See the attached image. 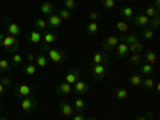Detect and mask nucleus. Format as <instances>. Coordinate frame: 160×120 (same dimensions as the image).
Listing matches in <instances>:
<instances>
[{
	"mask_svg": "<svg viewBox=\"0 0 160 120\" xmlns=\"http://www.w3.org/2000/svg\"><path fill=\"white\" fill-rule=\"evenodd\" d=\"M155 10H158L160 11V0H154V5H152Z\"/></svg>",
	"mask_w": 160,
	"mask_h": 120,
	"instance_id": "46",
	"label": "nucleus"
},
{
	"mask_svg": "<svg viewBox=\"0 0 160 120\" xmlns=\"http://www.w3.org/2000/svg\"><path fill=\"white\" fill-rule=\"evenodd\" d=\"M120 43V38L117 35H109V37H106L102 42H101V48L104 53H109L112 50H115V47Z\"/></svg>",
	"mask_w": 160,
	"mask_h": 120,
	"instance_id": "5",
	"label": "nucleus"
},
{
	"mask_svg": "<svg viewBox=\"0 0 160 120\" xmlns=\"http://www.w3.org/2000/svg\"><path fill=\"white\" fill-rule=\"evenodd\" d=\"M26 38H28V40H29V42H31L32 45H40V43H42V32H40V31H37V29H34V31L28 32Z\"/></svg>",
	"mask_w": 160,
	"mask_h": 120,
	"instance_id": "14",
	"label": "nucleus"
},
{
	"mask_svg": "<svg viewBox=\"0 0 160 120\" xmlns=\"http://www.w3.org/2000/svg\"><path fill=\"white\" fill-rule=\"evenodd\" d=\"M135 120H148V117H146V115H138Z\"/></svg>",
	"mask_w": 160,
	"mask_h": 120,
	"instance_id": "49",
	"label": "nucleus"
},
{
	"mask_svg": "<svg viewBox=\"0 0 160 120\" xmlns=\"http://www.w3.org/2000/svg\"><path fill=\"white\" fill-rule=\"evenodd\" d=\"M47 64H48V58L43 55V53H40V55L35 58V66H37V68H40V69H45Z\"/></svg>",
	"mask_w": 160,
	"mask_h": 120,
	"instance_id": "29",
	"label": "nucleus"
},
{
	"mask_svg": "<svg viewBox=\"0 0 160 120\" xmlns=\"http://www.w3.org/2000/svg\"><path fill=\"white\" fill-rule=\"evenodd\" d=\"M40 53L43 55L55 64H64L68 61V55L61 50V48H48V45H40Z\"/></svg>",
	"mask_w": 160,
	"mask_h": 120,
	"instance_id": "1",
	"label": "nucleus"
},
{
	"mask_svg": "<svg viewBox=\"0 0 160 120\" xmlns=\"http://www.w3.org/2000/svg\"><path fill=\"white\" fill-rule=\"evenodd\" d=\"M154 32H155V31L151 29L149 26H148V28H142L139 37H142V38H146V40H152V38H154Z\"/></svg>",
	"mask_w": 160,
	"mask_h": 120,
	"instance_id": "33",
	"label": "nucleus"
},
{
	"mask_svg": "<svg viewBox=\"0 0 160 120\" xmlns=\"http://www.w3.org/2000/svg\"><path fill=\"white\" fill-rule=\"evenodd\" d=\"M72 108H74L75 112H83L85 108H87V102H85V99H82V98H75Z\"/></svg>",
	"mask_w": 160,
	"mask_h": 120,
	"instance_id": "24",
	"label": "nucleus"
},
{
	"mask_svg": "<svg viewBox=\"0 0 160 120\" xmlns=\"http://www.w3.org/2000/svg\"><path fill=\"white\" fill-rule=\"evenodd\" d=\"M2 77H3V74H2V72H0V80H2Z\"/></svg>",
	"mask_w": 160,
	"mask_h": 120,
	"instance_id": "52",
	"label": "nucleus"
},
{
	"mask_svg": "<svg viewBox=\"0 0 160 120\" xmlns=\"http://www.w3.org/2000/svg\"><path fill=\"white\" fill-rule=\"evenodd\" d=\"M59 112H61L64 117H71V115L74 114V108H72V104H71L69 101L62 99V101L59 102Z\"/></svg>",
	"mask_w": 160,
	"mask_h": 120,
	"instance_id": "13",
	"label": "nucleus"
},
{
	"mask_svg": "<svg viewBox=\"0 0 160 120\" xmlns=\"http://www.w3.org/2000/svg\"><path fill=\"white\" fill-rule=\"evenodd\" d=\"M87 120H98V118H96V117H88Z\"/></svg>",
	"mask_w": 160,
	"mask_h": 120,
	"instance_id": "50",
	"label": "nucleus"
},
{
	"mask_svg": "<svg viewBox=\"0 0 160 120\" xmlns=\"http://www.w3.org/2000/svg\"><path fill=\"white\" fill-rule=\"evenodd\" d=\"M114 95H115V99H118V101H125L127 98H128V91L125 90V88H115L114 90Z\"/></svg>",
	"mask_w": 160,
	"mask_h": 120,
	"instance_id": "30",
	"label": "nucleus"
},
{
	"mask_svg": "<svg viewBox=\"0 0 160 120\" xmlns=\"http://www.w3.org/2000/svg\"><path fill=\"white\" fill-rule=\"evenodd\" d=\"M142 75L141 74H133V75H130V83L133 85V87H141V83H142Z\"/></svg>",
	"mask_w": 160,
	"mask_h": 120,
	"instance_id": "32",
	"label": "nucleus"
},
{
	"mask_svg": "<svg viewBox=\"0 0 160 120\" xmlns=\"http://www.w3.org/2000/svg\"><path fill=\"white\" fill-rule=\"evenodd\" d=\"M139 74L142 77H151V74H154V64H149V62L139 64Z\"/></svg>",
	"mask_w": 160,
	"mask_h": 120,
	"instance_id": "17",
	"label": "nucleus"
},
{
	"mask_svg": "<svg viewBox=\"0 0 160 120\" xmlns=\"http://www.w3.org/2000/svg\"><path fill=\"white\" fill-rule=\"evenodd\" d=\"M0 120H8L7 117H0Z\"/></svg>",
	"mask_w": 160,
	"mask_h": 120,
	"instance_id": "51",
	"label": "nucleus"
},
{
	"mask_svg": "<svg viewBox=\"0 0 160 120\" xmlns=\"http://www.w3.org/2000/svg\"><path fill=\"white\" fill-rule=\"evenodd\" d=\"M5 35H7V34H3V32H0V47H2V42H3V38H5Z\"/></svg>",
	"mask_w": 160,
	"mask_h": 120,
	"instance_id": "47",
	"label": "nucleus"
},
{
	"mask_svg": "<svg viewBox=\"0 0 160 120\" xmlns=\"http://www.w3.org/2000/svg\"><path fill=\"white\" fill-rule=\"evenodd\" d=\"M144 43L142 42H135V43H131V45H128V51L131 53V55H133V53H139V55H141V51H144Z\"/></svg>",
	"mask_w": 160,
	"mask_h": 120,
	"instance_id": "27",
	"label": "nucleus"
},
{
	"mask_svg": "<svg viewBox=\"0 0 160 120\" xmlns=\"http://www.w3.org/2000/svg\"><path fill=\"white\" fill-rule=\"evenodd\" d=\"M62 5L66 10H75L77 8V0H62Z\"/></svg>",
	"mask_w": 160,
	"mask_h": 120,
	"instance_id": "37",
	"label": "nucleus"
},
{
	"mask_svg": "<svg viewBox=\"0 0 160 120\" xmlns=\"http://www.w3.org/2000/svg\"><path fill=\"white\" fill-rule=\"evenodd\" d=\"M125 59H128V62H130L131 66H139V64L144 62V61H142V55H139V53H133V55L130 53Z\"/></svg>",
	"mask_w": 160,
	"mask_h": 120,
	"instance_id": "22",
	"label": "nucleus"
},
{
	"mask_svg": "<svg viewBox=\"0 0 160 120\" xmlns=\"http://www.w3.org/2000/svg\"><path fill=\"white\" fill-rule=\"evenodd\" d=\"M3 93H5V87L0 83V96H3Z\"/></svg>",
	"mask_w": 160,
	"mask_h": 120,
	"instance_id": "48",
	"label": "nucleus"
},
{
	"mask_svg": "<svg viewBox=\"0 0 160 120\" xmlns=\"http://www.w3.org/2000/svg\"><path fill=\"white\" fill-rule=\"evenodd\" d=\"M35 55H34V53H28V55H26V61H28V62H35Z\"/></svg>",
	"mask_w": 160,
	"mask_h": 120,
	"instance_id": "44",
	"label": "nucleus"
},
{
	"mask_svg": "<svg viewBox=\"0 0 160 120\" xmlns=\"http://www.w3.org/2000/svg\"><path fill=\"white\" fill-rule=\"evenodd\" d=\"M148 120H154V118H148Z\"/></svg>",
	"mask_w": 160,
	"mask_h": 120,
	"instance_id": "53",
	"label": "nucleus"
},
{
	"mask_svg": "<svg viewBox=\"0 0 160 120\" xmlns=\"http://www.w3.org/2000/svg\"><path fill=\"white\" fill-rule=\"evenodd\" d=\"M144 62H149V64H155L157 62V51L155 50H148L142 56Z\"/></svg>",
	"mask_w": 160,
	"mask_h": 120,
	"instance_id": "21",
	"label": "nucleus"
},
{
	"mask_svg": "<svg viewBox=\"0 0 160 120\" xmlns=\"http://www.w3.org/2000/svg\"><path fill=\"white\" fill-rule=\"evenodd\" d=\"M111 61L109 53H104V51H98L91 56V64H101V62H108Z\"/></svg>",
	"mask_w": 160,
	"mask_h": 120,
	"instance_id": "12",
	"label": "nucleus"
},
{
	"mask_svg": "<svg viewBox=\"0 0 160 120\" xmlns=\"http://www.w3.org/2000/svg\"><path fill=\"white\" fill-rule=\"evenodd\" d=\"M55 91L58 93L59 96H69L71 93H72V85L69 83H66V82H61L55 87Z\"/></svg>",
	"mask_w": 160,
	"mask_h": 120,
	"instance_id": "11",
	"label": "nucleus"
},
{
	"mask_svg": "<svg viewBox=\"0 0 160 120\" xmlns=\"http://www.w3.org/2000/svg\"><path fill=\"white\" fill-rule=\"evenodd\" d=\"M61 24H62V19L59 18L58 13H51L50 16H47V26L50 29H58L61 28Z\"/></svg>",
	"mask_w": 160,
	"mask_h": 120,
	"instance_id": "8",
	"label": "nucleus"
},
{
	"mask_svg": "<svg viewBox=\"0 0 160 120\" xmlns=\"http://www.w3.org/2000/svg\"><path fill=\"white\" fill-rule=\"evenodd\" d=\"M72 90L77 93V95H85V93H88V91H90V85L85 82V80L78 78L77 82L72 85Z\"/></svg>",
	"mask_w": 160,
	"mask_h": 120,
	"instance_id": "9",
	"label": "nucleus"
},
{
	"mask_svg": "<svg viewBox=\"0 0 160 120\" xmlns=\"http://www.w3.org/2000/svg\"><path fill=\"white\" fill-rule=\"evenodd\" d=\"M10 66H11V62H10L8 59L2 58V59H0V72H2V74L8 72V71H10Z\"/></svg>",
	"mask_w": 160,
	"mask_h": 120,
	"instance_id": "36",
	"label": "nucleus"
},
{
	"mask_svg": "<svg viewBox=\"0 0 160 120\" xmlns=\"http://www.w3.org/2000/svg\"><path fill=\"white\" fill-rule=\"evenodd\" d=\"M19 106H21V109H22L24 112H34V111L38 108V101H37L35 96L31 95V96H28V98H21Z\"/></svg>",
	"mask_w": 160,
	"mask_h": 120,
	"instance_id": "4",
	"label": "nucleus"
},
{
	"mask_svg": "<svg viewBox=\"0 0 160 120\" xmlns=\"http://www.w3.org/2000/svg\"><path fill=\"white\" fill-rule=\"evenodd\" d=\"M72 120H87V117L83 115V112H77V114H72Z\"/></svg>",
	"mask_w": 160,
	"mask_h": 120,
	"instance_id": "43",
	"label": "nucleus"
},
{
	"mask_svg": "<svg viewBox=\"0 0 160 120\" xmlns=\"http://www.w3.org/2000/svg\"><path fill=\"white\" fill-rule=\"evenodd\" d=\"M15 93L18 98H28L32 95V88L28 83H19L18 87H15Z\"/></svg>",
	"mask_w": 160,
	"mask_h": 120,
	"instance_id": "7",
	"label": "nucleus"
},
{
	"mask_svg": "<svg viewBox=\"0 0 160 120\" xmlns=\"http://www.w3.org/2000/svg\"><path fill=\"white\" fill-rule=\"evenodd\" d=\"M40 13H42L43 16H50L51 13H55V5L51 2H43L40 5Z\"/></svg>",
	"mask_w": 160,
	"mask_h": 120,
	"instance_id": "20",
	"label": "nucleus"
},
{
	"mask_svg": "<svg viewBox=\"0 0 160 120\" xmlns=\"http://www.w3.org/2000/svg\"><path fill=\"white\" fill-rule=\"evenodd\" d=\"M34 26H35V29L40 31V32H45L48 29V26H47V19L45 18H37L34 21Z\"/></svg>",
	"mask_w": 160,
	"mask_h": 120,
	"instance_id": "28",
	"label": "nucleus"
},
{
	"mask_svg": "<svg viewBox=\"0 0 160 120\" xmlns=\"http://www.w3.org/2000/svg\"><path fill=\"white\" fill-rule=\"evenodd\" d=\"M120 16H122L125 21H130V19H133V16H135V10H133L131 7H122L120 8Z\"/></svg>",
	"mask_w": 160,
	"mask_h": 120,
	"instance_id": "19",
	"label": "nucleus"
},
{
	"mask_svg": "<svg viewBox=\"0 0 160 120\" xmlns=\"http://www.w3.org/2000/svg\"><path fill=\"white\" fill-rule=\"evenodd\" d=\"M115 29H117L118 32H122V34H127V32H128V29H130V26H128L123 19H120V21H117V22H115Z\"/></svg>",
	"mask_w": 160,
	"mask_h": 120,
	"instance_id": "34",
	"label": "nucleus"
},
{
	"mask_svg": "<svg viewBox=\"0 0 160 120\" xmlns=\"http://www.w3.org/2000/svg\"><path fill=\"white\" fill-rule=\"evenodd\" d=\"M99 19V13L98 11H91L90 13V21H98Z\"/></svg>",
	"mask_w": 160,
	"mask_h": 120,
	"instance_id": "45",
	"label": "nucleus"
},
{
	"mask_svg": "<svg viewBox=\"0 0 160 120\" xmlns=\"http://www.w3.org/2000/svg\"><path fill=\"white\" fill-rule=\"evenodd\" d=\"M115 53H117V56H118V58L125 59V58L130 55V51H128V45H127V43H123V42H120V43L115 47Z\"/></svg>",
	"mask_w": 160,
	"mask_h": 120,
	"instance_id": "16",
	"label": "nucleus"
},
{
	"mask_svg": "<svg viewBox=\"0 0 160 120\" xmlns=\"http://www.w3.org/2000/svg\"><path fill=\"white\" fill-rule=\"evenodd\" d=\"M58 15H59V18H61L62 21H69V19H71V11H69V10H66V8L59 10V11H58Z\"/></svg>",
	"mask_w": 160,
	"mask_h": 120,
	"instance_id": "41",
	"label": "nucleus"
},
{
	"mask_svg": "<svg viewBox=\"0 0 160 120\" xmlns=\"http://www.w3.org/2000/svg\"><path fill=\"white\" fill-rule=\"evenodd\" d=\"M0 83H2L5 88H8V87H11V78H10V77H7V75H3V77H2V80H0Z\"/></svg>",
	"mask_w": 160,
	"mask_h": 120,
	"instance_id": "42",
	"label": "nucleus"
},
{
	"mask_svg": "<svg viewBox=\"0 0 160 120\" xmlns=\"http://www.w3.org/2000/svg\"><path fill=\"white\" fill-rule=\"evenodd\" d=\"M154 85H155V82L151 78V77H144L142 78V83H141V87L142 88H146V90H151V88H154Z\"/></svg>",
	"mask_w": 160,
	"mask_h": 120,
	"instance_id": "35",
	"label": "nucleus"
},
{
	"mask_svg": "<svg viewBox=\"0 0 160 120\" xmlns=\"http://www.w3.org/2000/svg\"><path fill=\"white\" fill-rule=\"evenodd\" d=\"M42 40L47 45H51V43H55L58 40V37H56V34L53 31H45V32H42Z\"/></svg>",
	"mask_w": 160,
	"mask_h": 120,
	"instance_id": "18",
	"label": "nucleus"
},
{
	"mask_svg": "<svg viewBox=\"0 0 160 120\" xmlns=\"http://www.w3.org/2000/svg\"><path fill=\"white\" fill-rule=\"evenodd\" d=\"M149 28L151 29H154V31H157L158 28H160V16H157V18H151L149 19Z\"/></svg>",
	"mask_w": 160,
	"mask_h": 120,
	"instance_id": "39",
	"label": "nucleus"
},
{
	"mask_svg": "<svg viewBox=\"0 0 160 120\" xmlns=\"http://www.w3.org/2000/svg\"><path fill=\"white\" fill-rule=\"evenodd\" d=\"M78 78H80V71H78V69H72V71H69L68 74H66L64 82L69 83V85H74Z\"/></svg>",
	"mask_w": 160,
	"mask_h": 120,
	"instance_id": "15",
	"label": "nucleus"
},
{
	"mask_svg": "<svg viewBox=\"0 0 160 120\" xmlns=\"http://www.w3.org/2000/svg\"><path fill=\"white\" fill-rule=\"evenodd\" d=\"M117 2H118V0H101V5H102L106 10H112Z\"/></svg>",
	"mask_w": 160,
	"mask_h": 120,
	"instance_id": "40",
	"label": "nucleus"
},
{
	"mask_svg": "<svg viewBox=\"0 0 160 120\" xmlns=\"http://www.w3.org/2000/svg\"><path fill=\"white\" fill-rule=\"evenodd\" d=\"M142 13H144V15L148 16L149 19H151V18H157V16H160V11H158V10H155V8H154L152 5H149V7H146Z\"/></svg>",
	"mask_w": 160,
	"mask_h": 120,
	"instance_id": "31",
	"label": "nucleus"
},
{
	"mask_svg": "<svg viewBox=\"0 0 160 120\" xmlns=\"http://www.w3.org/2000/svg\"><path fill=\"white\" fill-rule=\"evenodd\" d=\"M7 21V34L8 35H13V37H19L22 34V28L15 22V21H10V19H5Z\"/></svg>",
	"mask_w": 160,
	"mask_h": 120,
	"instance_id": "6",
	"label": "nucleus"
},
{
	"mask_svg": "<svg viewBox=\"0 0 160 120\" xmlns=\"http://www.w3.org/2000/svg\"><path fill=\"white\" fill-rule=\"evenodd\" d=\"M22 71H24L26 75H35L37 74V66H35V62H28L26 61L24 66H22Z\"/></svg>",
	"mask_w": 160,
	"mask_h": 120,
	"instance_id": "23",
	"label": "nucleus"
},
{
	"mask_svg": "<svg viewBox=\"0 0 160 120\" xmlns=\"http://www.w3.org/2000/svg\"><path fill=\"white\" fill-rule=\"evenodd\" d=\"M2 47L5 48V51L8 53H18V48H19V40L18 37H13V35H5L3 42H2Z\"/></svg>",
	"mask_w": 160,
	"mask_h": 120,
	"instance_id": "3",
	"label": "nucleus"
},
{
	"mask_svg": "<svg viewBox=\"0 0 160 120\" xmlns=\"http://www.w3.org/2000/svg\"><path fill=\"white\" fill-rule=\"evenodd\" d=\"M133 24L136 26V28H148V24H149V18L144 15V13H138L136 16H133Z\"/></svg>",
	"mask_w": 160,
	"mask_h": 120,
	"instance_id": "10",
	"label": "nucleus"
},
{
	"mask_svg": "<svg viewBox=\"0 0 160 120\" xmlns=\"http://www.w3.org/2000/svg\"><path fill=\"white\" fill-rule=\"evenodd\" d=\"M85 31H87L90 35H95V34L99 32V24H98L96 21H90V22L85 26Z\"/></svg>",
	"mask_w": 160,
	"mask_h": 120,
	"instance_id": "25",
	"label": "nucleus"
},
{
	"mask_svg": "<svg viewBox=\"0 0 160 120\" xmlns=\"http://www.w3.org/2000/svg\"><path fill=\"white\" fill-rule=\"evenodd\" d=\"M111 66H112L111 61L101 62V64H93L91 66V74H93V77H95V80H102L106 75H108Z\"/></svg>",
	"mask_w": 160,
	"mask_h": 120,
	"instance_id": "2",
	"label": "nucleus"
},
{
	"mask_svg": "<svg viewBox=\"0 0 160 120\" xmlns=\"http://www.w3.org/2000/svg\"><path fill=\"white\" fill-rule=\"evenodd\" d=\"M122 42L127 43V45H131V43H135V42H141V37L136 35V34H127L122 37Z\"/></svg>",
	"mask_w": 160,
	"mask_h": 120,
	"instance_id": "26",
	"label": "nucleus"
},
{
	"mask_svg": "<svg viewBox=\"0 0 160 120\" xmlns=\"http://www.w3.org/2000/svg\"><path fill=\"white\" fill-rule=\"evenodd\" d=\"M24 59H22V55H19V53H13V56H11V64L13 66H19L21 62H22Z\"/></svg>",
	"mask_w": 160,
	"mask_h": 120,
	"instance_id": "38",
	"label": "nucleus"
},
{
	"mask_svg": "<svg viewBox=\"0 0 160 120\" xmlns=\"http://www.w3.org/2000/svg\"><path fill=\"white\" fill-rule=\"evenodd\" d=\"M0 109H2V106H0Z\"/></svg>",
	"mask_w": 160,
	"mask_h": 120,
	"instance_id": "54",
	"label": "nucleus"
}]
</instances>
